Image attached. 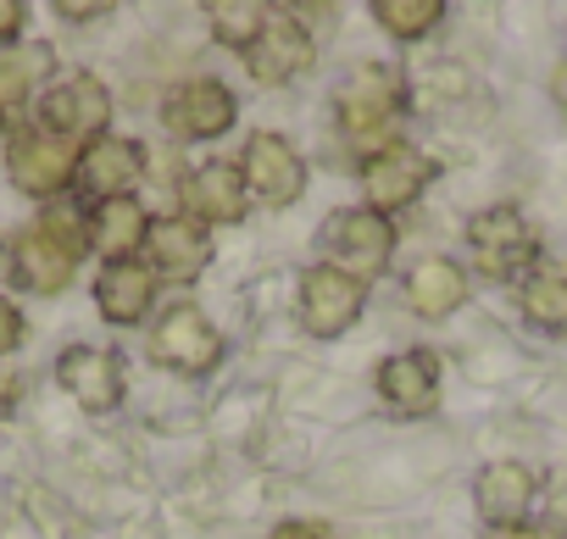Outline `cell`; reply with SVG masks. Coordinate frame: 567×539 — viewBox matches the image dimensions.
I'll return each mask as SVG.
<instances>
[{
	"label": "cell",
	"instance_id": "6da1fadb",
	"mask_svg": "<svg viewBox=\"0 0 567 539\" xmlns=\"http://www.w3.org/2000/svg\"><path fill=\"white\" fill-rule=\"evenodd\" d=\"M406 112V79L384 62H368L357 68L340 90H334V123H340V139L351 151H390L395 145V123Z\"/></svg>",
	"mask_w": 567,
	"mask_h": 539
},
{
	"label": "cell",
	"instance_id": "7a4b0ae2",
	"mask_svg": "<svg viewBox=\"0 0 567 539\" xmlns=\"http://www.w3.org/2000/svg\"><path fill=\"white\" fill-rule=\"evenodd\" d=\"M467 250L473 267L484 279L506 284V279H528L534 261H539V234L517 206H484L467 217Z\"/></svg>",
	"mask_w": 567,
	"mask_h": 539
},
{
	"label": "cell",
	"instance_id": "3957f363",
	"mask_svg": "<svg viewBox=\"0 0 567 539\" xmlns=\"http://www.w3.org/2000/svg\"><path fill=\"white\" fill-rule=\"evenodd\" d=\"M79 156H84V145H73V139L40 128L34 117H23L12 128V145H7V173L29 200H56L79 178Z\"/></svg>",
	"mask_w": 567,
	"mask_h": 539
},
{
	"label": "cell",
	"instance_id": "277c9868",
	"mask_svg": "<svg viewBox=\"0 0 567 539\" xmlns=\"http://www.w3.org/2000/svg\"><path fill=\"white\" fill-rule=\"evenodd\" d=\"M323 245H329V267L351 273L357 284L379 279L390 267V250H395V222L379 217L373 206H346L323 222Z\"/></svg>",
	"mask_w": 567,
	"mask_h": 539
},
{
	"label": "cell",
	"instance_id": "5b68a950",
	"mask_svg": "<svg viewBox=\"0 0 567 539\" xmlns=\"http://www.w3.org/2000/svg\"><path fill=\"white\" fill-rule=\"evenodd\" d=\"M239 178H245V195L267 211H284L307 195V162L301 151L284 139V134H250L245 151H239Z\"/></svg>",
	"mask_w": 567,
	"mask_h": 539
},
{
	"label": "cell",
	"instance_id": "8992f818",
	"mask_svg": "<svg viewBox=\"0 0 567 539\" xmlns=\"http://www.w3.org/2000/svg\"><path fill=\"white\" fill-rule=\"evenodd\" d=\"M151 362L167 367V373H184V379H206L223 362V334L212 329V318L200 307L178 301L151 329Z\"/></svg>",
	"mask_w": 567,
	"mask_h": 539
},
{
	"label": "cell",
	"instance_id": "52a82bcc",
	"mask_svg": "<svg viewBox=\"0 0 567 539\" xmlns=\"http://www.w3.org/2000/svg\"><path fill=\"white\" fill-rule=\"evenodd\" d=\"M34 123L73 139V145H95L106 134V123H112V90L95 73H73V79H62L56 90L40 95Z\"/></svg>",
	"mask_w": 567,
	"mask_h": 539
},
{
	"label": "cell",
	"instance_id": "ba28073f",
	"mask_svg": "<svg viewBox=\"0 0 567 539\" xmlns=\"http://www.w3.org/2000/svg\"><path fill=\"white\" fill-rule=\"evenodd\" d=\"M362 307H368V284H357L351 273H340V267L318 261V267H307V273H301V329L312 340L351 334L357 318H362Z\"/></svg>",
	"mask_w": 567,
	"mask_h": 539
},
{
	"label": "cell",
	"instance_id": "9c48e42d",
	"mask_svg": "<svg viewBox=\"0 0 567 539\" xmlns=\"http://www.w3.org/2000/svg\"><path fill=\"white\" fill-rule=\"evenodd\" d=\"M312 62H318L312 29H307L301 18H284V12H272L267 29L245 45V73H250L256 84H267V90L296 84L301 73H312Z\"/></svg>",
	"mask_w": 567,
	"mask_h": 539
},
{
	"label": "cell",
	"instance_id": "30bf717a",
	"mask_svg": "<svg viewBox=\"0 0 567 539\" xmlns=\"http://www.w3.org/2000/svg\"><path fill=\"white\" fill-rule=\"evenodd\" d=\"M434 178H440V162L423 156V151H412V145H390V151H379V156L362 162V195H368V206L379 217L406 211Z\"/></svg>",
	"mask_w": 567,
	"mask_h": 539
},
{
	"label": "cell",
	"instance_id": "8fae6325",
	"mask_svg": "<svg viewBox=\"0 0 567 539\" xmlns=\"http://www.w3.org/2000/svg\"><path fill=\"white\" fill-rule=\"evenodd\" d=\"M234 117H239V101H234V90L217 84V79H189V84L167 90V101H162V123H167V134L184 139V145H200V139L228 134Z\"/></svg>",
	"mask_w": 567,
	"mask_h": 539
},
{
	"label": "cell",
	"instance_id": "7c38bea8",
	"mask_svg": "<svg viewBox=\"0 0 567 539\" xmlns=\"http://www.w3.org/2000/svg\"><path fill=\"white\" fill-rule=\"evenodd\" d=\"M145 267L167 284H195L206 267H212V239L195 217L173 211V217H151V234H145Z\"/></svg>",
	"mask_w": 567,
	"mask_h": 539
},
{
	"label": "cell",
	"instance_id": "4fadbf2b",
	"mask_svg": "<svg viewBox=\"0 0 567 539\" xmlns=\"http://www.w3.org/2000/svg\"><path fill=\"white\" fill-rule=\"evenodd\" d=\"M145 173V145L140 139H123V134H101L95 145H84L79 156V200L90 206H106V200H128L134 184Z\"/></svg>",
	"mask_w": 567,
	"mask_h": 539
},
{
	"label": "cell",
	"instance_id": "5bb4252c",
	"mask_svg": "<svg viewBox=\"0 0 567 539\" xmlns=\"http://www.w3.org/2000/svg\"><path fill=\"white\" fill-rule=\"evenodd\" d=\"M7 256H12V279H18L29 296H62V290L73 284V273H79V245L56 239L45 222H29V228L7 245Z\"/></svg>",
	"mask_w": 567,
	"mask_h": 539
},
{
	"label": "cell",
	"instance_id": "9a60e30c",
	"mask_svg": "<svg viewBox=\"0 0 567 539\" xmlns=\"http://www.w3.org/2000/svg\"><path fill=\"white\" fill-rule=\"evenodd\" d=\"M373 384H379V395H384L390 412H401V417H429V412L440 406V384H445V379H440V356H434V351H395V356L379 362Z\"/></svg>",
	"mask_w": 567,
	"mask_h": 539
},
{
	"label": "cell",
	"instance_id": "2e32d148",
	"mask_svg": "<svg viewBox=\"0 0 567 539\" xmlns=\"http://www.w3.org/2000/svg\"><path fill=\"white\" fill-rule=\"evenodd\" d=\"M56 384L84 412H117L123 406V362L101 345H68L56 356Z\"/></svg>",
	"mask_w": 567,
	"mask_h": 539
},
{
	"label": "cell",
	"instance_id": "e0dca14e",
	"mask_svg": "<svg viewBox=\"0 0 567 539\" xmlns=\"http://www.w3.org/2000/svg\"><path fill=\"white\" fill-rule=\"evenodd\" d=\"M534 495H539V473L523 467V462H489V467H478V478H473V506H478L484 528H512V522H523L528 506H534Z\"/></svg>",
	"mask_w": 567,
	"mask_h": 539
},
{
	"label": "cell",
	"instance_id": "ac0fdd59",
	"mask_svg": "<svg viewBox=\"0 0 567 539\" xmlns=\"http://www.w3.org/2000/svg\"><path fill=\"white\" fill-rule=\"evenodd\" d=\"M151 301H156V273H151L140 256L101 261V273H95V307H101L106 323L134 329V323H145Z\"/></svg>",
	"mask_w": 567,
	"mask_h": 539
},
{
	"label": "cell",
	"instance_id": "d6986e66",
	"mask_svg": "<svg viewBox=\"0 0 567 539\" xmlns=\"http://www.w3.org/2000/svg\"><path fill=\"white\" fill-rule=\"evenodd\" d=\"M245 211H250V195H245L239 162H200L184 178V217H195L200 228L206 222H239Z\"/></svg>",
	"mask_w": 567,
	"mask_h": 539
},
{
	"label": "cell",
	"instance_id": "ffe728a7",
	"mask_svg": "<svg viewBox=\"0 0 567 539\" xmlns=\"http://www.w3.org/2000/svg\"><path fill=\"white\" fill-rule=\"evenodd\" d=\"M51 68H56L51 45H34V40L0 45V123H23V112L40 101Z\"/></svg>",
	"mask_w": 567,
	"mask_h": 539
},
{
	"label": "cell",
	"instance_id": "44dd1931",
	"mask_svg": "<svg viewBox=\"0 0 567 539\" xmlns=\"http://www.w3.org/2000/svg\"><path fill=\"white\" fill-rule=\"evenodd\" d=\"M406 307L423 323H445L451 312L467 307V273L451 256H423L412 273H406Z\"/></svg>",
	"mask_w": 567,
	"mask_h": 539
},
{
	"label": "cell",
	"instance_id": "7402d4cb",
	"mask_svg": "<svg viewBox=\"0 0 567 539\" xmlns=\"http://www.w3.org/2000/svg\"><path fill=\"white\" fill-rule=\"evenodd\" d=\"M145 234H151V211L128 195V200H106V206H95V217H90V245L106 256V261H123V256H134L140 245H145Z\"/></svg>",
	"mask_w": 567,
	"mask_h": 539
},
{
	"label": "cell",
	"instance_id": "603a6c76",
	"mask_svg": "<svg viewBox=\"0 0 567 539\" xmlns=\"http://www.w3.org/2000/svg\"><path fill=\"white\" fill-rule=\"evenodd\" d=\"M517 307L539 334L567 340V273L561 267H534V273L523 279V290H517Z\"/></svg>",
	"mask_w": 567,
	"mask_h": 539
},
{
	"label": "cell",
	"instance_id": "cb8c5ba5",
	"mask_svg": "<svg viewBox=\"0 0 567 539\" xmlns=\"http://www.w3.org/2000/svg\"><path fill=\"white\" fill-rule=\"evenodd\" d=\"M267 7H261V0H212V7H206V23H212V40L217 45H228V51H239L245 56V45L267 29Z\"/></svg>",
	"mask_w": 567,
	"mask_h": 539
},
{
	"label": "cell",
	"instance_id": "d4e9b609",
	"mask_svg": "<svg viewBox=\"0 0 567 539\" xmlns=\"http://www.w3.org/2000/svg\"><path fill=\"white\" fill-rule=\"evenodd\" d=\"M373 23L395 40H423L445 23V0H373Z\"/></svg>",
	"mask_w": 567,
	"mask_h": 539
},
{
	"label": "cell",
	"instance_id": "484cf974",
	"mask_svg": "<svg viewBox=\"0 0 567 539\" xmlns=\"http://www.w3.org/2000/svg\"><path fill=\"white\" fill-rule=\"evenodd\" d=\"M545 539H567V473L545 489Z\"/></svg>",
	"mask_w": 567,
	"mask_h": 539
},
{
	"label": "cell",
	"instance_id": "4316f807",
	"mask_svg": "<svg viewBox=\"0 0 567 539\" xmlns=\"http://www.w3.org/2000/svg\"><path fill=\"white\" fill-rule=\"evenodd\" d=\"M12 345H23V312L12 301H0V351H12Z\"/></svg>",
	"mask_w": 567,
	"mask_h": 539
},
{
	"label": "cell",
	"instance_id": "83f0119b",
	"mask_svg": "<svg viewBox=\"0 0 567 539\" xmlns=\"http://www.w3.org/2000/svg\"><path fill=\"white\" fill-rule=\"evenodd\" d=\"M68 23H90V18H106L112 12V0H90V7H84V0H62V7H56Z\"/></svg>",
	"mask_w": 567,
	"mask_h": 539
},
{
	"label": "cell",
	"instance_id": "f1b7e54d",
	"mask_svg": "<svg viewBox=\"0 0 567 539\" xmlns=\"http://www.w3.org/2000/svg\"><path fill=\"white\" fill-rule=\"evenodd\" d=\"M23 29V0H0V45H18Z\"/></svg>",
	"mask_w": 567,
	"mask_h": 539
},
{
	"label": "cell",
	"instance_id": "f546056e",
	"mask_svg": "<svg viewBox=\"0 0 567 539\" xmlns=\"http://www.w3.org/2000/svg\"><path fill=\"white\" fill-rule=\"evenodd\" d=\"M267 539H329V533H323L318 522H301V517H290V522H278Z\"/></svg>",
	"mask_w": 567,
	"mask_h": 539
},
{
	"label": "cell",
	"instance_id": "4dcf8cb0",
	"mask_svg": "<svg viewBox=\"0 0 567 539\" xmlns=\"http://www.w3.org/2000/svg\"><path fill=\"white\" fill-rule=\"evenodd\" d=\"M484 539H545V528H528V522H512V528H484Z\"/></svg>",
	"mask_w": 567,
	"mask_h": 539
},
{
	"label": "cell",
	"instance_id": "1f68e13d",
	"mask_svg": "<svg viewBox=\"0 0 567 539\" xmlns=\"http://www.w3.org/2000/svg\"><path fill=\"white\" fill-rule=\"evenodd\" d=\"M550 101H556V112L567 117V62H556V73H550Z\"/></svg>",
	"mask_w": 567,
	"mask_h": 539
},
{
	"label": "cell",
	"instance_id": "d6a6232c",
	"mask_svg": "<svg viewBox=\"0 0 567 539\" xmlns=\"http://www.w3.org/2000/svg\"><path fill=\"white\" fill-rule=\"evenodd\" d=\"M12 401H18V390H12V379H7V373H0V417L12 412Z\"/></svg>",
	"mask_w": 567,
	"mask_h": 539
},
{
	"label": "cell",
	"instance_id": "836d02e7",
	"mask_svg": "<svg viewBox=\"0 0 567 539\" xmlns=\"http://www.w3.org/2000/svg\"><path fill=\"white\" fill-rule=\"evenodd\" d=\"M0 273H12V256H7V245H0Z\"/></svg>",
	"mask_w": 567,
	"mask_h": 539
}]
</instances>
